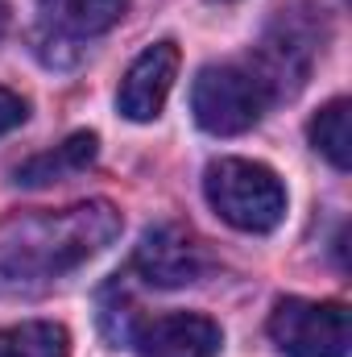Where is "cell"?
I'll list each match as a JSON object with an SVG mask.
<instances>
[{
	"mask_svg": "<svg viewBox=\"0 0 352 357\" xmlns=\"http://www.w3.org/2000/svg\"><path fill=\"white\" fill-rule=\"evenodd\" d=\"M120 233V212L108 199H88L63 212H25L0 225V299L38 295L67 278Z\"/></svg>",
	"mask_w": 352,
	"mask_h": 357,
	"instance_id": "obj_1",
	"label": "cell"
},
{
	"mask_svg": "<svg viewBox=\"0 0 352 357\" xmlns=\"http://www.w3.org/2000/svg\"><path fill=\"white\" fill-rule=\"evenodd\" d=\"M203 191L216 216L241 233H269L286 216L282 178L249 158H216L203 171Z\"/></svg>",
	"mask_w": 352,
	"mask_h": 357,
	"instance_id": "obj_2",
	"label": "cell"
},
{
	"mask_svg": "<svg viewBox=\"0 0 352 357\" xmlns=\"http://www.w3.org/2000/svg\"><path fill=\"white\" fill-rule=\"evenodd\" d=\"M269 108L262 79L245 67L220 63V67H203L195 75L191 88V112L199 121V129L216 133V137H237L245 129H253Z\"/></svg>",
	"mask_w": 352,
	"mask_h": 357,
	"instance_id": "obj_3",
	"label": "cell"
},
{
	"mask_svg": "<svg viewBox=\"0 0 352 357\" xmlns=\"http://www.w3.org/2000/svg\"><path fill=\"white\" fill-rule=\"evenodd\" d=\"M269 341L286 357H344L349 307L319 299H278L269 312Z\"/></svg>",
	"mask_w": 352,
	"mask_h": 357,
	"instance_id": "obj_4",
	"label": "cell"
},
{
	"mask_svg": "<svg viewBox=\"0 0 352 357\" xmlns=\"http://www.w3.org/2000/svg\"><path fill=\"white\" fill-rule=\"evenodd\" d=\"M133 270L150 287L178 291V287L199 282L211 270V254H207V245L191 229H182V225H154V229L141 233V241L133 250Z\"/></svg>",
	"mask_w": 352,
	"mask_h": 357,
	"instance_id": "obj_5",
	"label": "cell"
},
{
	"mask_svg": "<svg viewBox=\"0 0 352 357\" xmlns=\"http://www.w3.org/2000/svg\"><path fill=\"white\" fill-rule=\"evenodd\" d=\"M311 59H315V33H311V25H303L294 13H282L273 21V29L265 33L262 50H257L253 75L262 79V88L269 100L294 96V91L307 84Z\"/></svg>",
	"mask_w": 352,
	"mask_h": 357,
	"instance_id": "obj_6",
	"label": "cell"
},
{
	"mask_svg": "<svg viewBox=\"0 0 352 357\" xmlns=\"http://www.w3.org/2000/svg\"><path fill=\"white\" fill-rule=\"evenodd\" d=\"M129 345L137 349V357H216L224 345V333L216 320L199 312H166L141 320Z\"/></svg>",
	"mask_w": 352,
	"mask_h": 357,
	"instance_id": "obj_7",
	"label": "cell"
},
{
	"mask_svg": "<svg viewBox=\"0 0 352 357\" xmlns=\"http://www.w3.org/2000/svg\"><path fill=\"white\" fill-rule=\"evenodd\" d=\"M175 79H178V46L175 42L150 46V50L125 71V79H120V96H116L120 112H125L129 121H137V125L154 121V116L166 108V96L175 88Z\"/></svg>",
	"mask_w": 352,
	"mask_h": 357,
	"instance_id": "obj_8",
	"label": "cell"
},
{
	"mask_svg": "<svg viewBox=\"0 0 352 357\" xmlns=\"http://www.w3.org/2000/svg\"><path fill=\"white\" fill-rule=\"evenodd\" d=\"M95 154H99V137L95 133H71L63 146L21 162L13 178H17V187H50V183H63V178L88 171L95 162Z\"/></svg>",
	"mask_w": 352,
	"mask_h": 357,
	"instance_id": "obj_9",
	"label": "cell"
},
{
	"mask_svg": "<svg viewBox=\"0 0 352 357\" xmlns=\"http://www.w3.org/2000/svg\"><path fill=\"white\" fill-rule=\"evenodd\" d=\"M38 8L46 13V21L63 33H75V38H91V33H104L112 29L129 0H38Z\"/></svg>",
	"mask_w": 352,
	"mask_h": 357,
	"instance_id": "obj_10",
	"label": "cell"
},
{
	"mask_svg": "<svg viewBox=\"0 0 352 357\" xmlns=\"http://www.w3.org/2000/svg\"><path fill=\"white\" fill-rule=\"evenodd\" d=\"M352 104L340 96V100H328L315 116H311V125H307V133H311V146L336 167V171H349L352 167Z\"/></svg>",
	"mask_w": 352,
	"mask_h": 357,
	"instance_id": "obj_11",
	"label": "cell"
},
{
	"mask_svg": "<svg viewBox=\"0 0 352 357\" xmlns=\"http://www.w3.org/2000/svg\"><path fill=\"white\" fill-rule=\"evenodd\" d=\"M0 357H71V337L54 320L0 328Z\"/></svg>",
	"mask_w": 352,
	"mask_h": 357,
	"instance_id": "obj_12",
	"label": "cell"
},
{
	"mask_svg": "<svg viewBox=\"0 0 352 357\" xmlns=\"http://www.w3.org/2000/svg\"><path fill=\"white\" fill-rule=\"evenodd\" d=\"M99 328L112 345H129L133 328H137V303L120 282H108L99 295Z\"/></svg>",
	"mask_w": 352,
	"mask_h": 357,
	"instance_id": "obj_13",
	"label": "cell"
},
{
	"mask_svg": "<svg viewBox=\"0 0 352 357\" xmlns=\"http://www.w3.org/2000/svg\"><path fill=\"white\" fill-rule=\"evenodd\" d=\"M25 116H29V104L17 96V91L0 88V137L8 133V129H17V125H25Z\"/></svg>",
	"mask_w": 352,
	"mask_h": 357,
	"instance_id": "obj_14",
	"label": "cell"
},
{
	"mask_svg": "<svg viewBox=\"0 0 352 357\" xmlns=\"http://www.w3.org/2000/svg\"><path fill=\"white\" fill-rule=\"evenodd\" d=\"M4 29H8V0H0V38H4Z\"/></svg>",
	"mask_w": 352,
	"mask_h": 357,
	"instance_id": "obj_15",
	"label": "cell"
}]
</instances>
